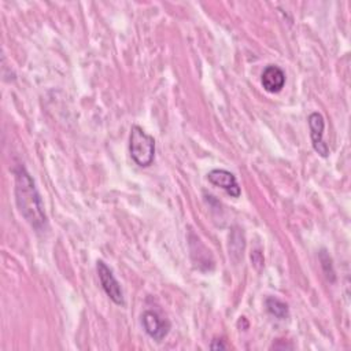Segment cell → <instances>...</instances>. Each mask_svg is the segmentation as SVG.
Returning <instances> with one entry per match:
<instances>
[{
    "label": "cell",
    "instance_id": "cell-1",
    "mask_svg": "<svg viewBox=\"0 0 351 351\" xmlns=\"http://www.w3.org/2000/svg\"><path fill=\"white\" fill-rule=\"evenodd\" d=\"M12 173L15 176L14 193L18 211L34 230L40 232L47 226V215L34 180L23 166L14 167Z\"/></svg>",
    "mask_w": 351,
    "mask_h": 351
},
{
    "label": "cell",
    "instance_id": "cell-2",
    "mask_svg": "<svg viewBox=\"0 0 351 351\" xmlns=\"http://www.w3.org/2000/svg\"><path fill=\"white\" fill-rule=\"evenodd\" d=\"M129 152L132 160L137 166H151L155 159V138L141 126L133 125L129 134Z\"/></svg>",
    "mask_w": 351,
    "mask_h": 351
},
{
    "label": "cell",
    "instance_id": "cell-3",
    "mask_svg": "<svg viewBox=\"0 0 351 351\" xmlns=\"http://www.w3.org/2000/svg\"><path fill=\"white\" fill-rule=\"evenodd\" d=\"M96 271L101 284L103 291L106 292V295L118 306H123L125 300H123V291L118 282V280L115 278L112 270L103 262V261H97L96 262Z\"/></svg>",
    "mask_w": 351,
    "mask_h": 351
},
{
    "label": "cell",
    "instance_id": "cell-4",
    "mask_svg": "<svg viewBox=\"0 0 351 351\" xmlns=\"http://www.w3.org/2000/svg\"><path fill=\"white\" fill-rule=\"evenodd\" d=\"M141 325L144 332L155 341H162L170 332V322L152 310L143 313Z\"/></svg>",
    "mask_w": 351,
    "mask_h": 351
},
{
    "label": "cell",
    "instance_id": "cell-5",
    "mask_svg": "<svg viewBox=\"0 0 351 351\" xmlns=\"http://www.w3.org/2000/svg\"><path fill=\"white\" fill-rule=\"evenodd\" d=\"M307 123L310 128V138H311V145L314 151L322 158H326L329 155V147L324 141V130H325L324 117L319 112L314 111L308 115Z\"/></svg>",
    "mask_w": 351,
    "mask_h": 351
},
{
    "label": "cell",
    "instance_id": "cell-6",
    "mask_svg": "<svg viewBox=\"0 0 351 351\" xmlns=\"http://www.w3.org/2000/svg\"><path fill=\"white\" fill-rule=\"evenodd\" d=\"M207 180L214 185L221 189H223L228 195L232 197H239L241 193V189L239 186V182L234 177L233 173L225 169H213L207 174Z\"/></svg>",
    "mask_w": 351,
    "mask_h": 351
},
{
    "label": "cell",
    "instance_id": "cell-7",
    "mask_svg": "<svg viewBox=\"0 0 351 351\" xmlns=\"http://www.w3.org/2000/svg\"><path fill=\"white\" fill-rule=\"evenodd\" d=\"M261 84L269 93H278L285 85V73L276 64H269L263 69Z\"/></svg>",
    "mask_w": 351,
    "mask_h": 351
},
{
    "label": "cell",
    "instance_id": "cell-8",
    "mask_svg": "<svg viewBox=\"0 0 351 351\" xmlns=\"http://www.w3.org/2000/svg\"><path fill=\"white\" fill-rule=\"evenodd\" d=\"M265 307L269 314H271L273 317H276L278 319H287L289 317L288 304L274 296H267L265 299Z\"/></svg>",
    "mask_w": 351,
    "mask_h": 351
},
{
    "label": "cell",
    "instance_id": "cell-9",
    "mask_svg": "<svg viewBox=\"0 0 351 351\" xmlns=\"http://www.w3.org/2000/svg\"><path fill=\"white\" fill-rule=\"evenodd\" d=\"M319 261H321V266L324 269V273L326 276L328 280L330 281H335V270H333V265H332V259L329 256V254H326L325 250H322L319 252Z\"/></svg>",
    "mask_w": 351,
    "mask_h": 351
},
{
    "label": "cell",
    "instance_id": "cell-10",
    "mask_svg": "<svg viewBox=\"0 0 351 351\" xmlns=\"http://www.w3.org/2000/svg\"><path fill=\"white\" fill-rule=\"evenodd\" d=\"M210 348L211 350H225V348H228V346L223 343L222 339H214L210 343Z\"/></svg>",
    "mask_w": 351,
    "mask_h": 351
},
{
    "label": "cell",
    "instance_id": "cell-11",
    "mask_svg": "<svg viewBox=\"0 0 351 351\" xmlns=\"http://www.w3.org/2000/svg\"><path fill=\"white\" fill-rule=\"evenodd\" d=\"M271 348H274V350H284V348H293V346H292V344H288L287 341L282 343V344H278V343L276 341V343H273Z\"/></svg>",
    "mask_w": 351,
    "mask_h": 351
}]
</instances>
